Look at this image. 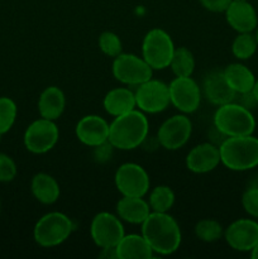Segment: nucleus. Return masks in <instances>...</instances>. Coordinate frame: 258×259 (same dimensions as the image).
<instances>
[{"label":"nucleus","instance_id":"obj_1","mask_svg":"<svg viewBox=\"0 0 258 259\" xmlns=\"http://www.w3.org/2000/svg\"><path fill=\"white\" fill-rule=\"evenodd\" d=\"M142 235L151 245L153 253L169 255L181 244V229L176 220L167 212L151 211L142 223Z\"/></svg>","mask_w":258,"mask_h":259},{"label":"nucleus","instance_id":"obj_2","mask_svg":"<svg viewBox=\"0 0 258 259\" xmlns=\"http://www.w3.org/2000/svg\"><path fill=\"white\" fill-rule=\"evenodd\" d=\"M148 119L141 110H132L114 118L109 124V138L114 148L131 151L142 146L148 136Z\"/></svg>","mask_w":258,"mask_h":259},{"label":"nucleus","instance_id":"obj_3","mask_svg":"<svg viewBox=\"0 0 258 259\" xmlns=\"http://www.w3.org/2000/svg\"><path fill=\"white\" fill-rule=\"evenodd\" d=\"M220 162L232 171H248L258 166V138L227 137L219 146Z\"/></svg>","mask_w":258,"mask_h":259},{"label":"nucleus","instance_id":"obj_4","mask_svg":"<svg viewBox=\"0 0 258 259\" xmlns=\"http://www.w3.org/2000/svg\"><path fill=\"white\" fill-rule=\"evenodd\" d=\"M214 126L225 137L249 136L255 129V119L252 111L232 101L217 109Z\"/></svg>","mask_w":258,"mask_h":259},{"label":"nucleus","instance_id":"obj_5","mask_svg":"<svg viewBox=\"0 0 258 259\" xmlns=\"http://www.w3.org/2000/svg\"><path fill=\"white\" fill-rule=\"evenodd\" d=\"M75 225L63 212L52 211L43 215L34 225L33 238L43 248H52L62 244L72 234Z\"/></svg>","mask_w":258,"mask_h":259},{"label":"nucleus","instance_id":"obj_6","mask_svg":"<svg viewBox=\"0 0 258 259\" xmlns=\"http://www.w3.org/2000/svg\"><path fill=\"white\" fill-rule=\"evenodd\" d=\"M174 52V40L166 30L154 28L144 35L142 43V57L153 70H163L168 67Z\"/></svg>","mask_w":258,"mask_h":259},{"label":"nucleus","instance_id":"obj_7","mask_svg":"<svg viewBox=\"0 0 258 259\" xmlns=\"http://www.w3.org/2000/svg\"><path fill=\"white\" fill-rule=\"evenodd\" d=\"M111 72L119 82L128 86H138L152 78L153 68L143 57L141 58L133 53H120L114 58Z\"/></svg>","mask_w":258,"mask_h":259},{"label":"nucleus","instance_id":"obj_8","mask_svg":"<svg viewBox=\"0 0 258 259\" xmlns=\"http://www.w3.org/2000/svg\"><path fill=\"white\" fill-rule=\"evenodd\" d=\"M60 132L55 120L40 118L28 125L24 133V146L27 151L34 154L50 152L58 142Z\"/></svg>","mask_w":258,"mask_h":259},{"label":"nucleus","instance_id":"obj_9","mask_svg":"<svg viewBox=\"0 0 258 259\" xmlns=\"http://www.w3.org/2000/svg\"><path fill=\"white\" fill-rule=\"evenodd\" d=\"M136 96V105L142 113L157 114L166 110L169 101L168 85L159 80H147L146 82L137 86L134 93Z\"/></svg>","mask_w":258,"mask_h":259},{"label":"nucleus","instance_id":"obj_10","mask_svg":"<svg viewBox=\"0 0 258 259\" xmlns=\"http://www.w3.org/2000/svg\"><path fill=\"white\" fill-rule=\"evenodd\" d=\"M115 186L123 196L144 197L149 191V176L146 169L137 163H124L114 176Z\"/></svg>","mask_w":258,"mask_h":259},{"label":"nucleus","instance_id":"obj_11","mask_svg":"<svg viewBox=\"0 0 258 259\" xmlns=\"http://www.w3.org/2000/svg\"><path fill=\"white\" fill-rule=\"evenodd\" d=\"M90 235L93 242L100 249H104L116 247L125 233L120 218L103 211L94 217L90 225Z\"/></svg>","mask_w":258,"mask_h":259},{"label":"nucleus","instance_id":"obj_12","mask_svg":"<svg viewBox=\"0 0 258 259\" xmlns=\"http://www.w3.org/2000/svg\"><path fill=\"white\" fill-rule=\"evenodd\" d=\"M169 101L184 114H191L197 110L201 101V91L191 76L175 77L168 85Z\"/></svg>","mask_w":258,"mask_h":259},{"label":"nucleus","instance_id":"obj_13","mask_svg":"<svg viewBox=\"0 0 258 259\" xmlns=\"http://www.w3.org/2000/svg\"><path fill=\"white\" fill-rule=\"evenodd\" d=\"M192 133L191 120L184 114L174 115L164 120L159 126L157 139L159 146L168 151L182 148L189 142Z\"/></svg>","mask_w":258,"mask_h":259},{"label":"nucleus","instance_id":"obj_14","mask_svg":"<svg viewBox=\"0 0 258 259\" xmlns=\"http://www.w3.org/2000/svg\"><path fill=\"white\" fill-rule=\"evenodd\" d=\"M225 242L238 252H250L258 243V222L253 219H238L224 232Z\"/></svg>","mask_w":258,"mask_h":259},{"label":"nucleus","instance_id":"obj_15","mask_svg":"<svg viewBox=\"0 0 258 259\" xmlns=\"http://www.w3.org/2000/svg\"><path fill=\"white\" fill-rule=\"evenodd\" d=\"M75 133L81 143L94 148L108 141L109 123L99 115H86L76 124Z\"/></svg>","mask_w":258,"mask_h":259},{"label":"nucleus","instance_id":"obj_16","mask_svg":"<svg viewBox=\"0 0 258 259\" xmlns=\"http://www.w3.org/2000/svg\"><path fill=\"white\" fill-rule=\"evenodd\" d=\"M220 151L214 143H201L194 147L186 156V167L194 174H207L219 166Z\"/></svg>","mask_w":258,"mask_h":259},{"label":"nucleus","instance_id":"obj_17","mask_svg":"<svg viewBox=\"0 0 258 259\" xmlns=\"http://www.w3.org/2000/svg\"><path fill=\"white\" fill-rule=\"evenodd\" d=\"M228 24L238 33H250L257 28L258 18L254 7L247 2H232L225 10Z\"/></svg>","mask_w":258,"mask_h":259},{"label":"nucleus","instance_id":"obj_18","mask_svg":"<svg viewBox=\"0 0 258 259\" xmlns=\"http://www.w3.org/2000/svg\"><path fill=\"white\" fill-rule=\"evenodd\" d=\"M204 94L207 101L217 106L232 103L237 98L234 90L228 85L223 71H211L205 77Z\"/></svg>","mask_w":258,"mask_h":259},{"label":"nucleus","instance_id":"obj_19","mask_svg":"<svg viewBox=\"0 0 258 259\" xmlns=\"http://www.w3.org/2000/svg\"><path fill=\"white\" fill-rule=\"evenodd\" d=\"M66 98L63 91L57 86H48L38 99V113L40 118L57 120L65 111Z\"/></svg>","mask_w":258,"mask_h":259},{"label":"nucleus","instance_id":"obj_20","mask_svg":"<svg viewBox=\"0 0 258 259\" xmlns=\"http://www.w3.org/2000/svg\"><path fill=\"white\" fill-rule=\"evenodd\" d=\"M148 201L143 197L123 196L116 204V214L123 222L129 224H141L151 214Z\"/></svg>","mask_w":258,"mask_h":259},{"label":"nucleus","instance_id":"obj_21","mask_svg":"<svg viewBox=\"0 0 258 259\" xmlns=\"http://www.w3.org/2000/svg\"><path fill=\"white\" fill-rule=\"evenodd\" d=\"M116 258L118 259H149L153 257V250L143 235H124L116 244Z\"/></svg>","mask_w":258,"mask_h":259},{"label":"nucleus","instance_id":"obj_22","mask_svg":"<svg viewBox=\"0 0 258 259\" xmlns=\"http://www.w3.org/2000/svg\"><path fill=\"white\" fill-rule=\"evenodd\" d=\"M103 105L106 113L115 118L136 109V96L129 89L115 88L106 94Z\"/></svg>","mask_w":258,"mask_h":259},{"label":"nucleus","instance_id":"obj_23","mask_svg":"<svg viewBox=\"0 0 258 259\" xmlns=\"http://www.w3.org/2000/svg\"><path fill=\"white\" fill-rule=\"evenodd\" d=\"M30 190L37 201L43 205H52L60 199L61 189L55 177L48 174H37L30 182Z\"/></svg>","mask_w":258,"mask_h":259},{"label":"nucleus","instance_id":"obj_24","mask_svg":"<svg viewBox=\"0 0 258 259\" xmlns=\"http://www.w3.org/2000/svg\"><path fill=\"white\" fill-rule=\"evenodd\" d=\"M228 85L234 90L235 94L248 93L253 90L255 77L252 71L242 63H230L223 70Z\"/></svg>","mask_w":258,"mask_h":259},{"label":"nucleus","instance_id":"obj_25","mask_svg":"<svg viewBox=\"0 0 258 259\" xmlns=\"http://www.w3.org/2000/svg\"><path fill=\"white\" fill-rule=\"evenodd\" d=\"M168 67H171L172 72L176 77H187L191 76L195 70L194 55L186 47L175 48L174 56L169 62Z\"/></svg>","mask_w":258,"mask_h":259},{"label":"nucleus","instance_id":"obj_26","mask_svg":"<svg viewBox=\"0 0 258 259\" xmlns=\"http://www.w3.org/2000/svg\"><path fill=\"white\" fill-rule=\"evenodd\" d=\"M148 204L152 211L168 212L175 204L174 190L166 185H159L154 187L149 194Z\"/></svg>","mask_w":258,"mask_h":259},{"label":"nucleus","instance_id":"obj_27","mask_svg":"<svg viewBox=\"0 0 258 259\" xmlns=\"http://www.w3.org/2000/svg\"><path fill=\"white\" fill-rule=\"evenodd\" d=\"M258 48L255 35L250 33H239L232 43V53L238 60H248Z\"/></svg>","mask_w":258,"mask_h":259},{"label":"nucleus","instance_id":"obj_28","mask_svg":"<svg viewBox=\"0 0 258 259\" xmlns=\"http://www.w3.org/2000/svg\"><path fill=\"white\" fill-rule=\"evenodd\" d=\"M224 234L222 224L215 219H202L195 225V235L205 243H214Z\"/></svg>","mask_w":258,"mask_h":259},{"label":"nucleus","instance_id":"obj_29","mask_svg":"<svg viewBox=\"0 0 258 259\" xmlns=\"http://www.w3.org/2000/svg\"><path fill=\"white\" fill-rule=\"evenodd\" d=\"M17 104L7 96L0 98V138L12 129L17 119Z\"/></svg>","mask_w":258,"mask_h":259},{"label":"nucleus","instance_id":"obj_30","mask_svg":"<svg viewBox=\"0 0 258 259\" xmlns=\"http://www.w3.org/2000/svg\"><path fill=\"white\" fill-rule=\"evenodd\" d=\"M99 48L105 56L111 58H115L119 56L123 50L121 40L118 34L114 32H103L99 37Z\"/></svg>","mask_w":258,"mask_h":259},{"label":"nucleus","instance_id":"obj_31","mask_svg":"<svg viewBox=\"0 0 258 259\" xmlns=\"http://www.w3.org/2000/svg\"><path fill=\"white\" fill-rule=\"evenodd\" d=\"M242 206L249 217L258 219V190L247 187L242 195Z\"/></svg>","mask_w":258,"mask_h":259},{"label":"nucleus","instance_id":"obj_32","mask_svg":"<svg viewBox=\"0 0 258 259\" xmlns=\"http://www.w3.org/2000/svg\"><path fill=\"white\" fill-rule=\"evenodd\" d=\"M17 176V164L12 157L0 153V182H10Z\"/></svg>","mask_w":258,"mask_h":259},{"label":"nucleus","instance_id":"obj_33","mask_svg":"<svg viewBox=\"0 0 258 259\" xmlns=\"http://www.w3.org/2000/svg\"><path fill=\"white\" fill-rule=\"evenodd\" d=\"M113 149L114 147L111 146V143L109 141L94 147L93 157L95 159V162H98V163H106L108 161H110L111 156H113Z\"/></svg>","mask_w":258,"mask_h":259},{"label":"nucleus","instance_id":"obj_34","mask_svg":"<svg viewBox=\"0 0 258 259\" xmlns=\"http://www.w3.org/2000/svg\"><path fill=\"white\" fill-rule=\"evenodd\" d=\"M200 4L211 13H224L233 0H199Z\"/></svg>","mask_w":258,"mask_h":259},{"label":"nucleus","instance_id":"obj_35","mask_svg":"<svg viewBox=\"0 0 258 259\" xmlns=\"http://www.w3.org/2000/svg\"><path fill=\"white\" fill-rule=\"evenodd\" d=\"M238 96V104H240L242 106H244L245 109L252 111V109H254L255 106L258 105V101L255 99L254 94L253 91H248V93H243V94H237Z\"/></svg>","mask_w":258,"mask_h":259},{"label":"nucleus","instance_id":"obj_36","mask_svg":"<svg viewBox=\"0 0 258 259\" xmlns=\"http://www.w3.org/2000/svg\"><path fill=\"white\" fill-rule=\"evenodd\" d=\"M248 187H250V189L258 190V174L254 175V176L252 177V180H250L249 184H248Z\"/></svg>","mask_w":258,"mask_h":259},{"label":"nucleus","instance_id":"obj_37","mask_svg":"<svg viewBox=\"0 0 258 259\" xmlns=\"http://www.w3.org/2000/svg\"><path fill=\"white\" fill-rule=\"evenodd\" d=\"M250 257L253 259H258V243L255 244V247L250 250Z\"/></svg>","mask_w":258,"mask_h":259},{"label":"nucleus","instance_id":"obj_38","mask_svg":"<svg viewBox=\"0 0 258 259\" xmlns=\"http://www.w3.org/2000/svg\"><path fill=\"white\" fill-rule=\"evenodd\" d=\"M253 94H254V96H255V99H257V101H258V80H255V83H254V86H253Z\"/></svg>","mask_w":258,"mask_h":259},{"label":"nucleus","instance_id":"obj_39","mask_svg":"<svg viewBox=\"0 0 258 259\" xmlns=\"http://www.w3.org/2000/svg\"><path fill=\"white\" fill-rule=\"evenodd\" d=\"M255 39H257V43H258V28H257V32H255Z\"/></svg>","mask_w":258,"mask_h":259},{"label":"nucleus","instance_id":"obj_40","mask_svg":"<svg viewBox=\"0 0 258 259\" xmlns=\"http://www.w3.org/2000/svg\"><path fill=\"white\" fill-rule=\"evenodd\" d=\"M233 2H247V0H233Z\"/></svg>","mask_w":258,"mask_h":259}]
</instances>
